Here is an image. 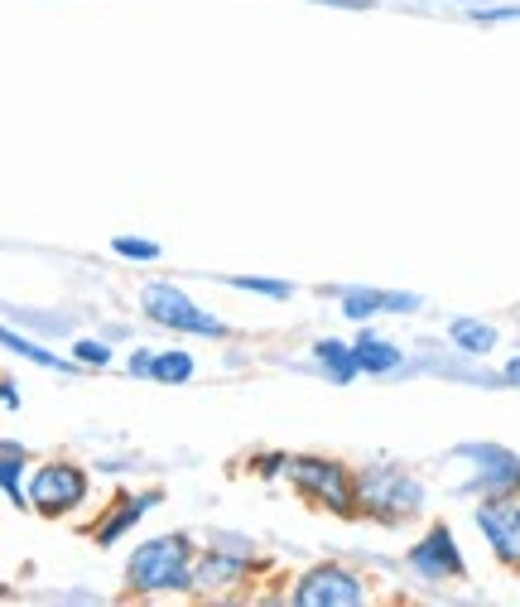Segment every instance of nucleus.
<instances>
[{
  "label": "nucleus",
  "mask_w": 520,
  "mask_h": 607,
  "mask_svg": "<svg viewBox=\"0 0 520 607\" xmlns=\"http://www.w3.org/2000/svg\"><path fill=\"white\" fill-rule=\"evenodd\" d=\"M130 583L136 588H189L193 583V569H189V540L183 535H164V540H149L130 554Z\"/></svg>",
  "instance_id": "1"
},
{
  "label": "nucleus",
  "mask_w": 520,
  "mask_h": 607,
  "mask_svg": "<svg viewBox=\"0 0 520 607\" xmlns=\"http://www.w3.org/2000/svg\"><path fill=\"white\" fill-rule=\"evenodd\" d=\"M140 304H145V314L155 318V324H164V328H189V333H203V337H222L227 333L222 318L203 314L189 294H178L174 284H149Z\"/></svg>",
  "instance_id": "2"
},
{
  "label": "nucleus",
  "mask_w": 520,
  "mask_h": 607,
  "mask_svg": "<svg viewBox=\"0 0 520 607\" xmlns=\"http://www.w3.org/2000/svg\"><path fill=\"white\" fill-rule=\"evenodd\" d=\"M357 492L362 501L372 506V511H419V501H424V487L414 478H405L400 468H366L357 478Z\"/></svg>",
  "instance_id": "3"
},
{
  "label": "nucleus",
  "mask_w": 520,
  "mask_h": 607,
  "mask_svg": "<svg viewBox=\"0 0 520 607\" xmlns=\"http://www.w3.org/2000/svg\"><path fill=\"white\" fill-rule=\"evenodd\" d=\"M290 478L304 487L309 497L332 506V511H352V478H347V468L328 463V458H290Z\"/></svg>",
  "instance_id": "4"
},
{
  "label": "nucleus",
  "mask_w": 520,
  "mask_h": 607,
  "mask_svg": "<svg viewBox=\"0 0 520 607\" xmlns=\"http://www.w3.org/2000/svg\"><path fill=\"white\" fill-rule=\"evenodd\" d=\"M294 602H304V607H338L342 602L347 607V602H362V583H357V573L323 564V569H313L309 579H299Z\"/></svg>",
  "instance_id": "5"
},
{
  "label": "nucleus",
  "mask_w": 520,
  "mask_h": 607,
  "mask_svg": "<svg viewBox=\"0 0 520 607\" xmlns=\"http://www.w3.org/2000/svg\"><path fill=\"white\" fill-rule=\"evenodd\" d=\"M82 497H87V478L68 463L39 468L35 482H29V501H35L39 511H68V506H77Z\"/></svg>",
  "instance_id": "6"
},
{
  "label": "nucleus",
  "mask_w": 520,
  "mask_h": 607,
  "mask_svg": "<svg viewBox=\"0 0 520 607\" xmlns=\"http://www.w3.org/2000/svg\"><path fill=\"white\" fill-rule=\"evenodd\" d=\"M410 564H414V573H424V579H458V573H463V554H458V545H453V530L433 526L410 550Z\"/></svg>",
  "instance_id": "7"
},
{
  "label": "nucleus",
  "mask_w": 520,
  "mask_h": 607,
  "mask_svg": "<svg viewBox=\"0 0 520 607\" xmlns=\"http://www.w3.org/2000/svg\"><path fill=\"white\" fill-rule=\"evenodd\" d=\"M477 526L496 545L501 560H520V506L515 501H486L477 506Z\"/></svg>",
  "instance_id": "8"
},
{
  "label": "nucleus",
  "mask_w": 520,
  "mask_h": 607,
  "mask_svg": "<svg viewBox=\"0 0 520 607\" xmlns=\"http://www.w3.org/2000/svg\"><path fill=\"white\" fill-rule=\"evenodd\" d=\"M463 453H477V458L492 463V468L482 472L477 487H492V492H511V487H520V458H511V453L486 448V444H473V448H463Z\"/></svg>",
  "instance_id": "9"
},
{
  "label": "nucleus",
  "mask_w": 520,
  "mask_h": 607,
  "mask_svg": "<svg viewBox=\"0 0 520 607\" xmlns=\"http://www.w3.org/2000/svg\"><path fill=\"white\" fill-rule=\"evenodd\" d=\"M381 309H419L414 294H376V290H347L342 294V314L347 318H372Z\"/></svg>",
  "instance_id": "10"
},
{
  "label": "nucleus",
  "mask_w": 520,
  "mask_h": 607,
  "mask_svg": "<svg viewBox=\"0 0 520 607\" xmlns=\"http://www.w3.org/2000/svg\"><path fill=\"white\" fill-rule=\"evenodd\" d=\"M448 337L467 352V357H482V352L496 347V328L492 324H477V318H458V324L448 328Z\"/></svg>",
  "instance_id": "11"
},
{
  "label": "nucleus",
  "mask_w": 520,
  "mask_h": 607,
  "mask_svg": "<svg viewBox=\"0 0 520 607\" xmlns=\"http://www.w3.org/2000/svg\"><path fill=\"white\" fill-rule=\"evenodd\" d=\"M155 501H159V492L136 497V501H121V511H116L111 520H102V526H97V540H102V545H111V540L121 535V530H130V526H136V520H140V516H145Z\"/></svg>",
  "instance_id": "12"
},
{
  "label": "nucleus",
  "mask_w": 520,
  "mask_h": 607,
  "mask_svg": "<svg viewBox=\"0 0 520 607\" xmlns=\"http://www.w3.org/2000/svg\"><path fill=\"white\" fill-rule=\"evenodd\" d=\"M313 352H318V362L328 366L332 381H352V376L362 371V366H357V352H352L347 343H332V337H328V343H318Z\"/></svg>",
  "instance_id": "13"
},
{
  "label": "nucleus",
  "mask_w": 520,
  "mask_h": 607,
  "mask_svg": "<svg viewBox=\"0 0 520 607\" xmlns=\"http://www.w3.org/2000/svg\"><path fill=\"white\" fill-rule=\"evenodd\" d=\"M352 352H357V366L362 371H395L400 366V352L391 343H381V337H372V333H366Z\"/></svg>",
  "instance_id": "14"
},
{
  "label": "nucleus",
  "mask_w": 520,
  "mask_h": 607,
  "mask_svg": "<svg viewBox=\"0 0 520 607\" xmlns=\"http://www.w3.org/2000/svg\"><path fill=\"white\" fill-rule=\"evenodd\" d=\"M246 564H250V560H222V554H212V560L193 573V579H198V583H208V588H212V583H231Z\"/></svg>",
  "instance_id": "15"
},
{
  "label": "nucleus",
  "mask_w": 520,
  "mask_h": 607,
  "mask_svg": "<svg viewBox=\"0 0 520 607\" xmlns=\"http://www.w3.org/2000/svg\"><path fill=\"white\" fill-rule=\"evenodd\" d=\"M149 376H159V381H189V376H193V357H189V352L155 357V362H149Z\"/></svg>",
  "instance_id": "16"
},
{
  "label": "nucleus",
  "mask_w": 520,
  "mask_h": 607,
  "mask_svg": "<svg viewBox=\"0 0 520 607\" xmlns=\"http://www.w3.org/2000/svg\"><path fill=\"white\" fill-rule=\"evenodd\" d=\"M0 343H5L10 352H20V357H29V362H39V366H58L54 352H44L39 343H29V337H15L10 328H0Z\"/></svg>",
  "instance_id": "17"
},
{
  "label": "nucleus",
  "mask_w": 520,
  "mask_h": 607,
  "mask_svg": "<svg viewBox=\"0 0 520 607\" xmlns=\"http://www.w3.org/2000/svg\"><path fill=\"white\" fill-rule=\"evenodd\" d=\"M111 251H116V256H130V261H155L159 256L155 242H130V236H116Z\"/></svg>",
  "instance_id": "18"
},
{
  "label": "nucleus",
  "mask_w": 520,
  "mask_h": 607,
  "mask_svg": "<svg viewBox=\"0 0 520 607\" xmlns=\"http://www.w3.org/2000/svg\"><path fill=\"white\" fill-rule=\"evenodd\" d=\"M231 284H237V290H250V294H270V299H290L294 294L290 284H280V280H246V275H237Z\"/></svg>",
  "instance_id": "19"
},
{
  "label": "nucleus",
  "mask_w": 520,
  "mask_h": 607,
  "mask_svg": "<svg viewBox=\"0 0 520 607\" xmlns=\"http://www.w3.org/2000/svg\"><path fill=\"white\" fill-rule=\"evenodd\" d=\"M77 357L87 362V366H107L111 362V347L107 343H77Z\"/></svg>",
  "instance_id": "20"
},
{
  "label": "nucleus",
  "mask_w": 520,
  "mask_h": 607,
  "mask_svg": "<svg viewBox=\"0 0 520 607\" xmlns=\"http://www.w3.org/2000/svg\"><path fill=\"white\" fill-rule=\"evenodd\" d=\"M477 20H486V25L492 20H520V5L515 10H477Z\"/></svg>",
  "instance_id": "21"
},
{
  "label": "nucleus",
  "mask_w": 520,
  "mask_h": 607,
  "mask_svg": "<svg viewBox=\"0 0 520 607\" xmlns=\"http://www.w3.org/2000/svg\"><path fill=\"white\" fill-rule=\"evenodd\" d=\"M328 5H347V10H366L372 0H328Z\"/></svg>",
  "instance_id": "22"
},
{
  "label": "nucleus",
  "mask_w": 520,
  "mask_h": 607,
  "mask_svg": "<svg viewBox=\"0 0 520 607\" xmlns=\"http://www.w3.org/2000/svg\"><path fill=\"white\" fill-rule=\"evenodd\" d=\"M506 381H511V386H520V362H511V366H506Z\"/></svg>",
  "instance_id": "23"
}]
</instances>
